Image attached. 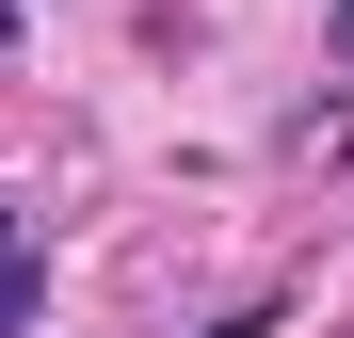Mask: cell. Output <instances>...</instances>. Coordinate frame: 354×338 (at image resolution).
I'll use <instances>...</instances> for the list:
<instances>
[{"mask_svg": "<svg viewBox=\"0 0 354 338\" xmlns=\"http://www.w3.org/2000/svg\"><path fill=\"white\" fill-rule=\"evenodd\" d=\"M32 306H48V258H32V242H0V338H17Z\"/></svg>", "mask_w": 354, "mask_h": 338, "instance_id": "1", "label": "cell"}, {"mask_svg": "<svg viewBox=\"0 0 354 338\" xmlns=\"http://www.w3.org/2000/svg\"><path fill=\"white\" fill-rule=\"evenodd\" d=\"M322 48H338V65H354V0H338V17H322Z\"/></svg>", "mask_w": 354, "mask_h": 338, "instance_id": "2", "label": "cell"}, {"mask_svg": "<svg viewBox=\"0 0 354 338\" xmlns=\"http://www.w3.org/2000/svg\"><path fill=\"white\" fill-rule=\"evenodd\" d=\"M0 242H17V194H0Z\"/></svg>", "mask_w": 354, "mask_h": 338, "instance_id": "3", "label": "cell"}, {"mask_svg": "<svg viewBox=\"0 0 354 338\" xmlns=\"http://www.w3.org/2000/svg\"><path fill=\"white\" fill-rule=\"evenodd\" d=\"M0 48H17V0H0Z\"/></svg>", "mask_w": 354, "mask_h": 338, "instance_id": "4", "label": "cell"}, {"mask_svg": "<svg viewBox=\"0 0 354 338\" xmlns=\"http://www.w3.org/2000/svg\"><path fill=\"white\" fill-rule=\"evenodd\" d=\"M225 338H274V322H225Z\"/></svg>", "mask_w": 354, "mask_h": 338, "instance_id": "5", "label": "cell"}]
</instances>
